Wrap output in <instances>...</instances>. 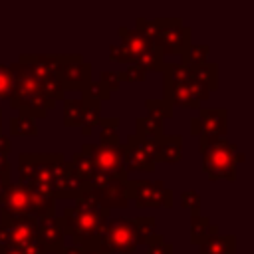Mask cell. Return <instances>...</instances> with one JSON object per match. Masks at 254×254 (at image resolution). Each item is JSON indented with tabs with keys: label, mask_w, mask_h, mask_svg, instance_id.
Wrapping results in <instances>:
<instances>
[{
	"label": "cell",
	"mask_w": 254,
	"mask_h": 254,
	"mask_svg": "<svg viewBox=\"0 0 254 254\" xmlns=\"http://www.w3.org/2000/svg\"><path fill=\"white\" fill-rule=\"evenodd\" d=\"M109 220V210L101 208L91 190L87 189L79 198H75L73 206L64 208L62 224L65 238H71L75 246L95 250L99 254V244L105 234Z\"/></svg>",
	"instance_id": "1"
},
{
	"label": "cell",
	"mask_w": 254,
	"mask_h": 254,
	"mask_svg": "<svg viewBox=\"0 0 254 254\" xmlns=\"http://www.w3.org/2000/svg\"><path fill=\"white\" fill-rule=\"evenodd\" d=\"M22 216H34L40 220L56 216V198L42 196L22 183L10 181L0 204V224H8Z\"/></svg>",
	"instance_id": "2"
},
{
	"label": "cell",
	"mask_w": 254,
	"mask_h": 254,
	"mask_svg": "<svg viewBox=\"0 0 254 254\" xmlns=\"http://www.w3.org/2000/svg\"><path fill=\"white\" fill-rule=\"evenodd\" d=\"M62 157H64L62 153H20L18 155V183H22L24 187H28L30 190L42 196L54 198L52 175H54V165Z\"/></svg>",
	"instance_id": "3"
},
{
	"label": "cell",
	"mask_w": 254,
	"mask_h": 254,
	"mask_svg": "<svg viewBox=\"0 0 254 254\" xmlns=\"http://www.w3.org/2000/svg\"><path fill=\"white\" fill-rule=\"evenodd\" d=\"M198 149L202 153V171L210 181L226 179L234 181L236 179V163H234V153L238 151L228 139H216L210 143L200 141Z\"/></svg>",
	"instance_id": "4"
},
{
	"label": "cell",
	"mask_w": 254,
	"mask_h": 254,
	"mask_svg": "<svg viewBox=\"0 0 254 254\" xmlns=\"http://www.w3.org/2000/svg\"><path fill=\"white\" fill-rule=\"evenodd\" d=\"M127 181H129L127 175L95 173L87 185H89L91 194L99 202V206L105 208V210H111V208H125V206H129Z\"/></svg>",
	"instance_id": "5"
},
{
	"label": "cell",
	"mask_w": 254,
	"mask_h": 254,
	"mask_svg": "<svg viewBox=\"0 0 254 254\" xmlns=\"http://www.w3.org/2000/svg\"><path fill=\"white\" fill-rule=\"evenodd\" d=\"M127 198L137 208H173V190L167 189L163 181L129 179Z\"/></svg>",
	"instance_id": "6"
},
{
	"label": "cell",
	"mask_w": 254,
	"mask_h": 254,
	"mask_svg": "<svg viewBox=\"0 0 254 254\" xmlns=\"http://www.w3.org/2000/svg\"><path fill=\"white\" fill-rule=\"evenodd\" d=\"M163 56L183 54L192 44V30L181 18H159V34L153 42Z\"/></svg>",
	"instance_id": "7"
},
{
	"label": "cell",
	"mask_w": 254,
	"mask_h": 254,
	"mask_svg": "<svg viewBox=\"0 0 254 254\" xmlns=\"http://www.w3.org/2000/svg\"><path fill=\"white\" fill-rule=\"evenodd\" d=\"M137 248H139V242H137L133 220L129 218L107 220V228L99 244V254H113V252L133 254Z\"/></svg>",
	"instance_id": "8"
},
{
	"label": "cell",
	"mask_w": 254,
	"mask_h": 254,
	"mask_svg": "<svg viewBox=\"0 0 254 254\" xmlns=\"http://www.w3.org/2000/svg\"><path fill=\"white\" fill-rule=\"evenodd\" d=\"M81 155L89 157L95 173L103 175H127L125 173V143L119 145H99V143H83L79 149Z\"/></svg>",
	"instance_id": "9"
},
{
	"label": "cell",
	"mask_w": 254,
	"mask_h": 254,
	"mask_svg": "<svg viewBox=\"0 0 254 254\" xmlns=\"http://www.w3.org/2000/svg\"><path fill=\"white\" fill-rule=\"evenodd\" d=\"M157 141L129 135L125 143V173H153L155 171Z\"/></svg>",
	"instance_id": "10"
},
{
	"label": "cell",
	"mask_w": 254,
	"mask_h": 254,
	"mask_svg": "<svg viewBox=\"0 0 254 254\" xmlns=\"http://www.w3.org/2000/svg\"><path fill=\"white\" fill-rule=\"evenodd\" d=\"M60 81L65 91H81L91 81V64L81 54H62Z\"/></svg>",
	"instance_id": "11"
},
{
	"label": "cell",
	"mask_w": 254,
	"mask_h": 254,
	"mask_svg": "<svg viewBox=\"0 0 254 254\" xmlns=\"http://www.w3.org/2000/svg\"><path fill=\"white\" fill-rule=\"evenodd\" d=\"M52 189H54V198H67V200H75L79 198L89 185L83 183L73 169L69 167V163L65 161V157H62L56 165H54V175H52Z\"/></svg>",
	"instance_id": "12"
},
{
	"label": "cell",
	"mask_w": 254,
	"mask_h": 254,
	"mask_svg": "<svg viewBox=\"0 0 254 254\" xmlns=\"http://www.w3.org/2000/svg\"><path fill=\"white\" fill-rule=\"evenodd\" d=\"M62 54H20L18 64L26 67L38 81L60 77Z\"/></svg>",
	"instance_id": "13"
},
{
	"label": "cell",
	"mask_w": 254,
	"mask_h": 254,
	"mask_svg": "<svg viewBox=\"0 0 254 254\" xmlns=\"http://www.w3.org/2000/svg\"><path fill=\"white\" fill-rule=\"evenodd\" d=\"M198 121H200V135L198 141L210 143L216 139H226V121H228V113L222 107H200L198 109Z\"/></svg>",
	"instance_id": "14"
},
{
	"label": "cell",
	"mask_w": 254,
	"mask_h": 254,
	"mask_svg": "<svg viewBox=\"0 0 254 254\" xmlns=\"http://www.w3.org/2000/svg\"><path fill=\"white\" fill-rule=\"evenodd\" d=\"M8 101H10L12 109L22 111V113H26V115H30L34 119L46 117L48 111L54 109V105H56L54 99H50V97H46L42 93H20V91H12Z\"/></svg>",
	"instance_id": "15"
},
{
	"label": "cell",
	"mask_w": 254,
	"mask_h": 254,
	"mask_svg": "<svg viewBox=\"0 0 254 254\" xmlns=\"http://www.w3.org/2000/svg\"><path fill=\"white\" fill-rule=\"evenodd\" d=\"M38 222H40V218L22 216L18 220H12V222L4 224L6 230H8V236H10V246H14L18 250H24L30 244L40 242L38 240Z\"/></svg>",
	"instance_id": "16"
},
{
	"label": "cell",
	"mask_w": 254,
	"mask_h": 254,
	"mask_svg": "<svg viewBox=\"0 0 254 254\" xmlns=\"http://www.w3.org/2000/svg\"><path fill=\"white\" fill-rule=\"evenodd\" d=\"M38 240L44 246L46 252L56 254L65 246V232L62 224V216H52L44 218L38 222Z\"/></svg>",
	"instance_id": "17"
},
{
	"label": "cell",
	"mask_w": 254,
	"mask_h": 254,
	"mask_svg": "<svg viewBox=\"0 0 254 254\" xmlns=\"http://www.w3.org/2000/svg\"><path fill=\"white\" fill-rule=\"evenodd\" d=\"M117 34H119V38H121V48L127 52V56H129V65L141 56V54H145L149 48H153L155 44L149 40V38H145L141 32H137V30H127L125 26H119V30H117Z\"/></svg>",
	"instance_id": "18"
},
{
	"label": "cell",
	"mask_w": 254,
	"mask_h": 254,
	"mask_svg": "<svg viewBox=\"0 0 254 254\" xmlns=\"http://www.w3.org/2000/svg\"><path fill=\"white\" fill-rule=\"evenodd\" d=\"M183 159V137L181 135H163L157 141L155 163H179Z\"/></svg>",
	"instance_id": "19"
},
{
	"label": "cell",
	"mask_w": 254,
	"mask_h": 254,
	"mask_svg": "<svg viewBox=\"0 0 254 254\" xmlns=\"http://www.w3.org/2000/svg\"><path fill=\"white\" fill-rule=\"evenodd\" d=\"M187 83H179V85H167V83H163V99L171 107L179 105V107H185V109H200V103L192 97V93H190V89H189Z\"/></svg>",
	"instance_id": "20"
},
{
	"label": "cell",
	"mask_w": 254,
	"mask_h": 254,
	"mask_svg": "<svg viewBox=\"0 0 254 254\" xmlns=\"http://www.w3.org/2000/svg\"><path fill=\"white\" fill-rule=\"evenodd\" d=\"M198 254H236V238L232 234H210L200 244Z\"/></svg>",
	"instance_id": "21"
},
{
	"label": "cell",
	"mask_w": 254,
	"mask_h": 254,
	"mask_svg": "<svg viewBox=\"0 0 254 254\" xmlns=\"http://www.w3.org/2000/svg\"><path fill=\"white\" fill-rule=\"evenodd\" d=\"M83 99V107H81V119H79V127H81V135L89 137L93 133V127L99 125L101 119V103L93 101V99Z\"/></svg>",
	"instance_id": "22"
},
{
	"label": "cell",
	"mask_w": 254,
	"mask_h": 254,
	"mask_svg": "<svg viewBox=\"0 0 254 254\" xmlns=\"http://www.w3.org/2000/svg\"><path fill=\"white\" fill-rule=\"evenodd\" d=\"M135 135L141 139H151V141H159L165 135V127L163 121L151 115H139L135 119Z\"/></svg>",
	"instance_id": "23"
},
{
	"label": "cell",
	"mask_w": 254,
	"mask_h": 254,
	"mask_svg": "<svg viewBox=\"0 0 254 254\" xmlns=\"http://www.w3.org/2000/svg\"><path fill=\"white\" fill-rule=\"evenodd\" d=\"M218 226L210 222L208 216H202L200 212H194L190 216V242L192 244H202L210 234H216Z\"/></svg>",
	"instance_id": "24"
},
{
	"label": "cell",
	"mask_w": 254,
	"mask_h": 254,
	"mask_svg": "<svg viewBox=\"0 0 254 254\" xmlns=\"http://www.w3.org/2000/svg\"><path fill=\"white\" fill-rule=\"evenodd\" d=\"M190 79L202 83L208 87V91H214L218 87V65L204 62L196 67H190Z\"/></svg>",
	"instance_id": "25"
},
{
	"label": "cell",
	"mask_w": 254,
	"mask_h": 254,
	"mask_svg": "<svg viewBox=\"0 0 254 254\" xmlns=\"http://www.w3.org/2000/svg\"><path fill=\"white\" fill-rule=\"evenodd\" d=\"M10 135L16 137H36L38 135V127H36V119L18 111L16 115L10 117Z\"/></svg>",
	"instance_id": "26"
},
{
	"label": "cell",
	"mask_w": 254,
	"mask_h": 254,
	"mask_svg": "<svg viewBox=\"0 0 254 254\" xmlns=\"http://www.w3.org/2000/svg\"><path fill=\"white\" fill-rule=\"evenodd\" d=\"M131 65H139L143 71H163V67H165V56L161 54V50L157 46H153L145 54H141Z\"/></svg>",
	"instance_id": "27"
},
{
	"label": "cell",
	"mask_w": 254,
	"mask_h": 254,
	"mask_svg": "<svg viewBox=\"0 0 254 254\" xmlns=\"http://www.w3.org/2000/svg\"><path fill=\"white\" fill-rule=\"evenodd\" d=\"M208 54H210V46L208 44H190L181 54V64L187 65V67H196V65L206 62Z\"/></svg>",
	"instance_id": "28"
},
{
	"label": "cell",
	"mask_w": 254,
	"mask_h": 254,
	"mask_svg": "<svg viewBox=\"0 0 254 254\" xmlns=\"http://www.w3.org/2000/svg\"><path fill=\"white\" fill-rule=\"evenodd\" d=\"M163 83L167 85H179V83H187L190 79V67L183 65L181 62L179 64H167L165 62V67H163Z\"/></svg>",
	"instance_id": "29"
},
{
	"label": "cell",
	"mask_w": 254,
	"mask_h": 254,
	"mask_svg": "<svg viewBox=\"0 0 254 254\" xmlns=\"http://www.w3.org/2000/svg\"><path fill=\"white\" fill-rule=\"evenodd\" d=\"M117 125L119 117H101L99 119V145H119V135H117Z\"/></svg>",
	"instance_id": "30"
},
{
	"label": "cell",
	"mask_w": 254,
	"mask_h": 254,
	"mask_svg": "<svg viewBox=\"0 0 254 254\" xmlns=\"http://www.w3.org/2000/svg\"><path fill=\"white\" fill-rule=\"evenodd\" d=\"M67 163H69V167L73 169V173H75L83 183H89L91 177L95 175V167H93L91 159L85 157V155H81V153H73Z\"/></svg>",
	"instance_id": "31"
},
{
	"label": "cell",
	"mask_w": 254,
	"mask_h": 254,
	"mask_svg": "<svg viewBox=\"0 0 254 254\" xmlns=\"http://www.w3.org/2000/svg\"><path fill=\"white\" fill-rule=\"evenodd\" d=\"M81 107H83V99L81 97H65L64 99V125L65 127L79 125Z\"/></svg>",
	"instance_id": "32"
},
{
	"label": "cell",
	"mask_w": 254,
	"mask_h": 254,
	"mask_svg": "<svg viewBox=\"0 0 254 254\" xmlns=\"http://www.w3.org/2000/svg\"><path fill=\"white\" fill-rule=\"evenodd\" d=\"M155 216H137L133 218V226H135V234H137V242L145 244V240L149 236L155 234Z\"/></svg>",
	"instance_id": "33"
},
{
	"label": "cell",
	"mask_w": 254,
	"mask_h": 254,
	"mask_svg": "<svg viewBox=\"0 0 254 254\" xmlns=\"http://www.w3.org/2000/svg\"><path fill=\"white\" fill-rule=\"evenodd\" d=\"M145 107H147V115H151V117H157V119H161V121H165V119H169V117H173V107L161 97H157V99H145Z\"/></svg>",
	"instance_id": "34"
},
{
	"label": "cell",
	"mask_w": 254,
	"mask_h": 254,
	"mask_svg": "<svg viewBox=\"0 0 254 254\" xmlns=\"http://www.w3.org/2000/svg\"><path fill=\"white\" fill-rule=\"evenodd\" d=\"M109 95H111L109 89H107L99 79H97V81L91 79V81L81 89V97H85V99H93V101H99V103L105 101V99H109Z\"/></svg>",
	"instance_id": "35"
},
{
	"label": "cell",
	"mask_w": 254,
	"mask_h": 254,
	"mask_svg": "<svg viewBox=\"0 0 254 254\" xmlns=\"http://www.w3.org/2000/svg\"><path fill=\"white\" fill-rule=\"evenodd\" d=\"M145 246H147L145 254H173V244L165 242V236L157 232L145 240Z\"/></svg>",
	"instance_id": "36"
},
{
	"label": "cell",
	"mask_w": 254,
	"mask_h": 254,
	"mask_svg": "<svg viewBox=\"0 0 254 254\" xmlns=\"http://www.w3.org/2000/svg\"><path fill=\"white\" fill-rule=\"evenodd\" d=\"M14 91V77L6 64H0V99H10Z\"/></svg>",
	"instance_id": "37"
},
{
	"label": "cell",
	"mask_w": 254,
	"mask_h": 254,
	"mask_svg": "<svg viewBox=\"0 0 254 254\" xmlns=\"http://www.w3.org/2000/svg\"><path fill=\"white\" fill-rule=\"evenodd\" d=\"M181 206L192 210V214L198 212V208H200V194L196 190H192V189L190 190H183L181 192Z\"/></svg>",
	"instance_id": "38"
},
{
	"label": "cell",
	"mask_w": 254,
	"mask_h": 254,
	"mask_svg": "<svg viewBox=\"0 0 254 254\" xmlns=\"http://www.w3.org/2000/svg\"><path fill=\"white\" fill-rule=\"evenodd\" d=\"M119 81H145L147 71H143L139 65H127L123 71H117Z\"/></svg>",
	"instance_id": "39"
},
{
	"label": "cell",
	"mask_w": 254,
	"mask_h": 254,
	"mask_svg": "<svg viewBox=\"0 0 254 254\" xmlns=\"http://www.w3.org/2000/svg\"><path fill=\"white\" fill-rule=\"evenodd\" d=\"M99 81L109 89V93H111V91H117L119 85H121L117 71H109V69H103V71L99 73Z\"/></svg>",
	"instance_id": "40"
},
{
	"label": "cell",
	"mask_w": 254,
	"mask_h": 254,
	"mask_svg": "<svg viewBox=\"0 0 254 254\" xmlns=\"http://www.w3.org/2000/svg\"><path fill=\"white\" fill-rule=\"evenodd\" d=\"M109 60L121 62V64H129V56L121 46H109Z\"/></svg>",
	"instance_id": "41"
},
{
	"label": "cell",
	"mask_w": 254,
	"mask_h": 254,
	"mask_svg": "<svg viewBox=\"0 0 254 254\" xmlns=\"http://www.w3.org/2000/svg\"><path fill=\"white\" fill-rule=\"evenodd\" d=\"M56 254H97L95 250H87V248H79V246H75V244H65L62 250H58Z\"/></svg>",
	"instance_id": "42"
},
{
	"label": "cell",
	"mask_w": 254,
	"mask_h": 254,
	"mask_svg": "<svg viewBox=\"0 0 254 254\" xmlns=\"http://www.w3.org/2000/svg\"><path fill=\"white\" fill-rule=\"evenodd\" d=\"M10 151H12V141H10V137L4 135V133H0V155H2V157H8Z\"/></svg>",
	"instance_id": "43"
},
{
	"label": "cell",
	"mask_w": 254,
	"mask_h": 254,
	"mask_svg": "<svg viewBox=\"0 0 254 254\" xmlns=\"http://www.w3.org/2000/svg\"><path fill=\"white\" fill-rule=\"evenodd\" d=\"M12 175V163L8 157L0 155V177H10Z\"/></svg>",
	"instance_id": "44"
},
{
	"label": "cell",
	"mask_w": 254,
	"mask_h": 254,
	"mask_svg": "<svg viewBox=\"0 0 254 254\" xmlns=\"http://www.w3.org/2000/svg\"><path fill=\"white\" fill-rule=\"evenodd\" d=\"M4 246H10V236H8V230L4 224H0V248Z\"/></svg>",
	"instance_id": "45"
},
{
	"label": "cell",
	"mask_w": 254,
	"mask_h": 254,
	"mask_svg": "<svg viewBox=\"0 0 254 254\" xmlns=\"http://www.w3.org/2000/svg\"><path fill=\"white\" fill-rule=\"evenodd\" d=\"M12 181V177H0V204H2V200H4V194H6V187H8V183Z\"/></svg>",
	"instance_id": "46"
},
{
	"label": "cell",
	"mask_w": 254,
	"mask_h": 254,
	"mask_svg": "<svg viewBox=\"0 0 254 254\" xmlns=\"http://www.w3.org/2000/svg\"><path fill=\"white\" fill-rule=\"evenodd\" d=\"M190 135H200V121H198V117H192L190 119Z\"/></svg>",
	"instance_id": "47"
},
{
	"label": "cell",
	"mask_w": 254,
	"mask_h": 254,
	"mask_svg": "<svg viewBox=\"0 0 254 254\" xmlns=\"http://www.w3.org/2000/svg\"><path fill=\"white\" fill-rule=\"evenodd\" d=\"M0 254H24V252L14 246H4V248H0Z\"/></svg>",
	"instance_id": "48"
},
{
	"label": "cell",
	"mask_w": 254,
	"mask_h": 254,
	"mask_svg": "<svg viewBox=\"0 0 254 254\" xmlns=\"http://www.w3.org/2000/svg\"><path fill=\"white\" fill-rule=\"evenodd\" d=\"M0 119H2V105H0Z\"/></svg>",
	"instance_id": "49"
},
{
	"label": "cell",
	"mask_w": 254,
	"mask_h": 254,
	"mask_svg": "<svg viewBox=\"0 0 254 254\" xmlns=\"http://www.w3.org/2000/svg\"><path fill=\"white\" fill-rule=\"evenodd\" d=\"M0 133H2V119H0Z\"/></svg>",
	"instance_id": "50"
}]
</instances>
